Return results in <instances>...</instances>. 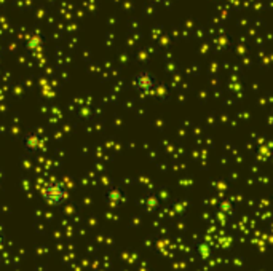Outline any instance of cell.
Returning a JSON list of instances; mask_svg holds the SVG:
<instances>
[{
    "label": "cell",
    "instance_id": "cell-3",
    "mask_svg": "<svg viewBox=\"0 0 273 271\" xmlns=\"http://www.w3.org/2000/svg\"><path fill=\"white\" fill-rule=\"evenodd\" d=\"M3 244H5V239H3V234L0 233V250H2V248H3Z\"/></svg>",
    "mask_w": 273,
    "mask_h": 271
},
{
    "label": "cell",
    "instance_id": "cell-2",
    "mask_svg": "<svg viewBox=\"0 0 273 271\" xmlns=\"http://www.w3.org/2000/svg\"><path fill=\"white\" fill-rule=\"evenodd\" d=\"M133 86H135L139 93L142 94H149L157 88V80L155 77L150 74V72H139L133 78Z\"/></svg>",
    "mask_w": 273,
    "mask_h": 271
},
{
    "label": "cell",
    "instance_id": "cell-1",
    "mask_svg": "<svg viewBox=\"0 0 273 271\" xmlns=\"http://www.w3.org/2000/svg\"><path fill=\"white\" fill-rule=\"evenodd\" d=\"M69 193L68 188H66V184L61 182V180H48L44 184V188H42V200H44L48 206H63V204L68 201Z\"/></svg>",
    "mask_w": 273,
    "mask_h": 271
}]
</instances>
